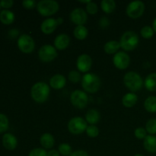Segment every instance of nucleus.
Wrapping results in <instances>:
<instances>
[{
  "label": "nucleus",
  "mask_w": 156,
  "mask_h": 156,
  "mask_svg": "<svg viewBox=\"0 0 156 156\" xmlns=\"http://www.w3.org/2000/svg\"><path fill=\"white\" fill-rule=\"evenodd\" d=\"M30 95L32 99L37 103H44L50 95V87L45 82H37L32 86Z\"/></svg>",
  "instance_id": "1"
},
{
  "label": "nucleus",
  "mask_w": 156,
  "mask_h": 156,
  "mask_svg": "<svg viewBox=\"0 0 156 156\" xmlns=\"http://www.w3.org/2000/svg\"><path fill=\"white\" fill-rule=\"evenodd\" d=\"M82 86L87 92L96 93L101 87L100 78L94 73H86L82 76Z\"/></svg>",
  "instance_id": "2"
},
{
  "label": "nucleus",
  "mask_w": 156,
  "mask_h": 156,
  "mask_svg": "<svg viewBox=\"0 0 156 156\" xmlns=\"http://www.w3.org/2000/svg\"><path fill=\"white\" fill-rule=\"evenodd\" d=\"M123 83L129 91L135 92L141 89L143 81L140 74L136 72H129L123 77Z\"/></svg>",
  "instance_id": "3"
},
{
  "label": "nucleus",
  "mask_w": 156,
  "mask_h": 156,
  "mask_svg": "<svg viewBox=\"0 0 156 156\" xmlns=\"http://www.w3.org/2000/svg\"><path fill=\"white\" fill-rule=\"evenodd\" d=\"M139 36L134 31H126L120 37V47L125 51H131L136 48L139 44Z\"/></svg>",
  "instance_id": "4"
},
{
  "label": "nucleus",
  "mask_w": 156,
  "mask_h": 156,
  "mask_svg": "<svg viewBox=\"0 0 156 156\" xmlns=\"http://www.w3.org/2000/svg\"><path fill=\"white\" fill-rule=\"evenodd\" d=\"M59 3L54 0H42L37 4V9L42 16H50L58 12Z\"/></svg>",
  "instance_id": "5"
},
{
  "label": "nucleus",
  "mask_w": 156,
  "mask_h": 156,
  "mask_svg": "<svg viewBox=\"0 0 156 156\" xmlns=\"http://www.w3.org/2000/svg\"><path fill=\"white\" fill-rule=\"evenodd\" d=\"M88 125L86 120L80 117H73L68 123V129L73 135H79L86 131Z\"/></svg>",
  "instance_id": "6"
},
{
  "label": "nucleus",
  "mask_w": 156,
  "mask_h": 156,
  "mask_svg": "<svg viewBox=\"0 0 156 156\" xmlns=\"http://www.w3.org/2000/svg\"><path fill=\"white\" fill-rule=\"evenodd\" d=\"M70 101L72 105L79 109H83L87 106L88 97L85 91L82 90H75L70 95Z\"/></svg>",
  "instance_id": "7"
},
{
  "label": "nucleus",
  "mask_w": 156,
  "mask_h": 156,
  "mask_svg": "<svg viewBox=\"0 0 156 156\" xmlns=\"http://www.w3.org/2000/svg\"><path fill=\"white\" fill-rule=\"evenodd\" d=\"M145 4L141 1H133L129 3L126 9V15L133 19H136L143 15Z\"/></svg>",
  "instance_id": "8"
},
{
  "label": "nucleus",
  "mask_w": 156,
  "mask_h": 156,
  "mask_svg": "<svg viewBox=\"0 0 156 156\" xmlns=\"http://www.w3.org/2000/svg\"><path fill=\"white\" fill-rule=\"evenodd\" d=\"M38 56L42 62H50L57 56V52L54 47L50 44H46L40 48Z\"/></svg>",
  "instance_id": "9"
},
{
  "label": "nucleus",
  "mask_w": 156,
  "mask_h": 156,
  "mask_svg": "<svg viewBox=\"0 0 156 156\" xmlns=\"http://www.w3.org/2000/svg\"><path fill=\"white\" fill-rule=\"evenodd\" d=\"M18 47L23 53H30L34 50V41L30 35L22 34L18 39Z\"/></svg>",
  "instance_id": "10"
},
{
  "label": "nucleus",
  "mask_w": 156,
  "mask_h": 156,
  "mask_svg": "<svg viewBox=\"0 0 156 156\" xmlns=\"http://www.w3.org/2000/svg\"><path fill=\"white\" fill-rule=\"evenodd\" d=\"M129 62H130V58L129 55L123 51L115 53L113 57V63L114 66L118 69H126L129 66Z\"/></svg>",
  "instance_id": "11"
},
{
  "label": "nucleus",
  "mask_w": 156,
  "mask_h": 156,
  "mask_svg": "<svg viewBox=\"0 0 156 156\" xmlns=\"http://www.w3.org/2000/svg\"><path fill=\"white\" fill-rule=\"evenodd\" d=\"M70 20L73 24L77 26L83 25L88 19V15L85 10L80 8H77L73 10L70 13Z\"/></svg>",
  "instance_id": "12"
},
{
  "label": "nucleus",
  "mask_w": 156,
  "mask_h": 156,
  "mask_svg": "<svg viewBox=\"0 0 156 156\" xmlns=\"http://www.w3.org/2000/svg\"><path fill=\"white\" fill-rule=\"evenodd\" d=\"M91 65H92V59L88 54L80 55L76 61V66L81 73H88L91 69Z\"/></svg>",
  "instance_id": "13"
},
{
  "label": "nucleus",
  "mask_w": 156,
  "mask_h": 156,
  "mask_svg": "<svg viewBox=\"0 0 156 156\" xmlns=\"http://www.w3.org/2000/svg\"><path fill=\"white\" fill-rule=\"evenodd\" d=\"M58 26L56 19L54 18H47L44 20L41 25V30L45 34H50L56 30Z\"/></svg>",
  "instance_id": "14"
},
{
  "label": "nucleus",
  "mask_w": 156,
  "mask_h": 156,
  "mask_svg": "<svg viewBox=\"0 0 156 156\" xmlns=\"http://www.w3.org/2000/svg\"><path fill=\"white\" fill-rule=\"evenodd\" d=\"M70 43V38L66 34H60L57 35L54 40L55 48L59 50H63L68 47Z\"/></svg>",
  "instance_id": "15"
},
{
  "label": "nucleus",
  "mask_w": 156,
  "mask_h": 156,
  "mask_svg": "<svg viewBox=\"0 0 156 156\" xmlns=\"http://www.w3.org/2000/svg\"><path fill=\"white\" fill-rule=\"evenodd\" d=\"M2 145L8 150H13L17 147L18 140L17 138L12 133H5L2 136Z\"/></svg>",
  "instance_id": "16"
},
{
  "label": "nucleus",
  "mask_w": 156,
  "mask_h": 156,
  "mask_svg": "<svg viewBox=\"0 0 156 156\" xmlns=\"http://www.w3.org/2000/svg\"><path fill=\"white\" fill-rule=\"evenodd\" d=\"M66 84V79L65 76H63L62 75H54L50 79V85L56 90L62 89V88L65 87Z\"/></svg>",
  "instance_id": "17"
},
{
  "label": "nucleus",
  "mask_w": 156,
  "mask_h": 156,
  "mask_svg": "<svg viewBox=\"0 0 156 156\" xmlns=\"http://www.w3.org/2000/svg\"><path fill=\"white\" fill-rule=\"evenodd\" d=\"M143 146L145 149L150 153H156V136L154 135H147L144 139Z\"/></svg>",
  "instance_id": "18"
},
{
  "label": "nucleus",
  "mask_w": 156,
  "mask_h": 156,
  "mask_svg": "<svg viewBox=\"0 0 156 156\" xmlns=\"http://www.w3.org/2000/svg\"><path fill=\"white\" fill-rule=\"evenodd\" d=\"M40 143H41V145L44 148V149H50L53 147V146H54V137L53 136L52 134L46 133H44L41 136Z\"/></svg>",
  "instance_id": "19"
},
{
  "label": "nucleus",
  "mask_w": 156,
  "mask_h": 156,
  "mask_svg": "<svg viewBox=\"0 0 156 156\" xmlns=\"http://www.w3.org/2000/svg\"><path fill=\"white\" fill-rule=\"evenodd\" d=\"M101 119L100 113L95 109H91L87 111L85 114V120L91 125H94L99 122Z\"/></svg>",
  "instance_id": "20"
},
{
  "label": "nucleus",
  "mask_w": 156,
  "mask_h": 156,
  "mask_svg": "<svg viewBox=\"0 0 156 156\" xmlns=\"http://www.w3.org/2000/svg\"><path fill=\"white\" fill-rule=\"evenodd\" d=\"M137 101H138V97L136 94L133 92H130L123 96L122 98V104L124 107L129 108L133 107L136 104Z\"/></svg>",
  "instance_id": "21"
},
{
  "label": "nucleus",
  "mask_w": 156,
  "mask_h": 156,
  "mask_svg": "<svg viewBox=\"0 0 156 156\" xmlns=\"http://www.w3.org/2000/svg\"><path fill=\"white\" fill-rule=\"evenodd\" d=\"M144 85L148 91L152 92L156 91V73H151L146 78Z\"/></svg>",
  "instance_id": "22"
},
{
  "label": "nucleus",
  "mask_w": 156,
  "mask_h": 156,
  "mask_svg": "<svg viewBox=\"0 0 156 156\" xmlns=\"http://www.w3.org/2000/svg\"><path fill=\"white\" fill-rule=\"evenodd\" d=\"M0 21L4 24H10L15 21V15L12 11L4 9L0 12Z\"/></svg>",
  "instance_id": "23"
},
{
  "label": "nucleus",
  "mask_w": 156,
  "mask_h": 156,
  "mask_svg": "<svg viewBox=\"0 0 156 156\" xmlns=\"http://www.w3.org/2000/svg\"><path fill=\"white\" fill-rule=\"evenodd\" d=\"M120 44L117 41H110L105 44L104 50L108 54H114L120 49Z\"/></svg>",
  "instance_id": "24"
},
{
  "label": "nucleus",
  "mask_w": 156,
  "mask_h": 156,
  "mask_svg": "<svg viewBox=\"0 0 156 156\" xmlns=\"http://www.w3.org/2000/svg\"><path fill=\"white\" fill-rule=\"evenodd\" d=\"M73 34H74V37L76 39L79 40V41H82V40H85L88 37V29L84 25L76 26L74 29V31H73Z\"/></svg>",
  "instance_id": "25"
},
{
  "label": "nucleus",
  "mask_w": 156,
  "mask_h": 156,
  "mask_svg": "<svg viewBox=\"0 0 156 156\" xmlns=\"http://www.w3.org/2000/svg\"><path fill=\"white\" fill-rule=\"evenodd\" d=\"M144 108L148 112L156 113V96H149L144 102Z\"/></svg>",
  "instance_id": "26"
},
{
  "label": "nucleus",
  "mask_w": 156,
  "mask_h": 156,
  "mask_svg": "<svg viewBox=\"0 0 156 156\" xmlns=\"http://www.w3.org/2000/svg\"><path fill=\"white\" fill-rule=\"evenodd\" d=\"M101 8L106 14H111L116 8V2L114 0H103L101 2Z\"/></svg>",
  "instance_id": "27"
},
{
  "label": "nucleus",
  "mask_w": 156,
  "mask_h": 156,
  "mask_svg": "<svg viewBox=\"0 0 156 156\" xmlns=\"http://www.w3.org/2000/svg\"><path fill=\"white\" fill-rule=\"evenodd\" d=\"M58 151L59 154L63 156H69L73 153L72 152V147L68 143H62L58 147Z\"/></svg>",
  "instance_id": "28"
},
{
  "label": "nucleus",
  "mask_w": 156,
  "mask_h": 156,
  "mask_svg": "<svg viewBox=\"0 0 156 156\" xmlns=\"http://www.w3.org/2000/svg\"><path fill=\"white\" fill-rule=\"evenodd\" d=\"M154 31L153 28L150 26H145L140 30V34H141V36L143 37L145 39H150L153 37Z\"/></svg>",
  "instance_id": "29"
},
{
  "label": "nucleus",
  "mask_w": 156,
  "mask_h": 156,
  "mask_svg": "<svg viewBox=\"0 0 156 156\" xmlns=\"http://www.w3.org/2000/svg\"><path fill=\"white\" fill-rule=\"evenodd\" d=\"M146 130L150 135L156 134V119L152 118L147 121L146 124Z\"/></svg>",
  "instance_id": "30"
},
{
  "label": "nucleus",
  "mask_w": 156,
  "mask_h": 156,
  "mask_svg": "<svg viewBox=\"0 0 156 156\" xmlns=\"http://www.w3.org/2000/svg\"><path fill=\"white\" fill-rule=\"evenodd\" d=\"M9 126V119L7 116L0 113V133L5 132Z\"/></svg>",
  "instance_id": "31"
},
{
  "label": "nucleus",
  "mask_w": 156,
  "mask_h": 156,
  "mask_svg": "<svg viewBox=\"0 0 156 156\" xmlns=\"http://www.w3.org/2000/svg\"><path fill=\"white\" fill-rule=\"evenodd\" d=\"M86 133L91 138H94V137H97L99 134V130L98 128L97 127L94 125H90L87 127L86 129Z\"/></svg>",
  "instance_id": "32"
},
{
  "label": "nucleus",
  "mask_w": 156,
  "mask_h": 156,
  "mask_svg": "<svg viewBox=\"0 0 156 156\" xmlns=\"http://www.w3.org/2000/svg\"><path fill=\"white\" fill-rule=\"evenodd\" d=\"M68 79L73 83H77L81 80V75L78 71L73 70V71L69 72V73Z\"/></svg>",
  "instance_id": "33"
},
{
  "label": "nucleus",
  "mask_w": 156,
  "mask_h": 156,
  "mask_svg": "<svg viewBox=\"0 0 156 156\" xmlns=\"http://www.w3.org/2000/svg\"><path fill=\"white\" fill-rule=\"evenodd\" d=\"M28 156H47V152L42 148H36L29 152Z\"/></svg>",
  "instance_id": "34"
},
{
  "label": "nucleus",
  "mask_w": 156,
  "mask_h": 156,
  "mask_svg": "<svg viewBox=\"0 0 156 156\" xmlns=\"http://www.w3.org/2000/svg\"><path fill=\"white\" fill-rule=\"evenodd\" d=\"M134 134H135V136L139 140H144L147 136V132H146V129H144L143 127L136 128Z\"/></svg>",
  "instance_id": "35"
},
{
  "label": "nucleus",
  "mask_w": 156,
  "mask_h": 156,
  "mask_svg": "<svg viewBox=\"0 0 156 156\" xmlns=\"http://www.w3.org/2000/svg\"><path fill=\"white\" fill-rule=\"evenodd\" d=\"M98 5L96 3L91 2L88 4H87L86 11L90 15H95L98 12Z\"/></svg>",
  "instance_id": "36"
},
{
  "label": "nucleus",
  "mask_w": 156,
  "mask_h": 156,
  "mask_svg": "<svg viewBox=\"0 0 156 156\" xmlns=\"http://www.w3.org/2000/svg\"><path fill=\"white\" fill-rule=\"evenodd\" d=\"M22 5L25 9H32L36 6V2L34 0H24L22 2Z\"/></svg>",
  "instance_id": "37"
},
{
  "label": "nucleus",
  "mask_w": 156,
  "mask_h": 156,
  "mask_svg": "<svg viewBox=\"0 0 156 156\" xmlns=\"http://www.w3.org/2000/svg\"><path fill=\"white\" fill-rule=\"evenodd\" d=\"M14 4V2L12 0H1L0 1V5L1 7L5 8V9H9L12 7Z\"/></svg>",
  "instance_id": "38"
},
{
  "label": "nucleus",
  "mask_w": 156,
  "mask_h": 156,
  "mask_svg": "<svg viewBox=\"0 0 156 156\" xmlns=\"http://www.w3.org/2000/svg\"><path fill=\"white\" fill-rule=\"evenodd\" d=\"M99 24H100V26L102 28H105V27L110 25V21H108V19L106 17H103V18H101L100 21H99Z\"/></svg>",
  "instance_id": "39"
},
{
  "label": "nucleus",
  "mask_w": 156,
  "mask_h": 156,
  "mask_svg": "<svg viewBox=\"0 0 156 156\" xmlns=\"http://www.w3.org/2000/svg\"><path fill=\"white\" fill-rule=\"evenodd\" d=\"M69 156H88V154L84 150H77L73 152Z\"/></svg>",
  "instance_id": "40"
},
{
  "label": "nucleus",
  "mask_w": 156,
  "mask_h": 156,
  "mask_svg": "<svg viewBox=\"0 0 156 156\" xmlns=\"http://www.w3.org/2000/svg\"><path fill=\"white\" fill-rule=\"evenodd\" d=\"M60 154H59V151L55 150V149H52V150H50L48 152H47V156H59Z\"/></svg>",
  "instance_id": "41"
},
{
  "label": "nucleus",
  "mask_w": 156,
  "mask_h": 156,
  "mask_svg": "<svg viewBox=\"0 0 156 156\" xmlns=\"http://www.w3.org/2000/svg\"><path fill=\"white\" fill-rule=\"evenodd\" d=\"M9 34L10 35V36H12V37H15L18 34V31L16 29H12V30H10V31L9 32Z\"/></svg>",
  "instance_id": "42"
},
{
  "label": "nucleus",
  "mask_w": 156,
  "mask_h": 156,
  "mask_svg": "<svg viewBox=\"0 0 156 156\" xmlns=\"http://www.w3.org/2000/svg\"><path fill=\"white\" fill-rule=\"evenodd\" d=\"M152 28H153L154 31L156 33V18L154 19L153 22H152Z\"/></svg>",
  "instance_id": "43"
},
{
  "label": "nucleus",
  "mask_w": 156,
  "mask_h": 156,
  "mask_svg": "<svg viewBox=\"0 0 156 156\" xmlns=\"http://www.w3.org/2000/svg\"><path fill=\"white\" fill-rule=\"evenodd\" d=\"M56 21H57L58 23V25H59V24H62V22H63V19H62V18H58L57 19H56Z\"/></svg>",
  "instance_id": "44"
},
{
  "label": "nucleus",
  "mask_w": 156,
  "mask_h": 156,
  "mask_svg": "<svg viewBox=\"0 0 156 156\" xmlns=\"http://www.w3.org/2000/svg\"><path fill=\"white\" fill-rule=\"evenodd\" d=\"M134 156H144V155H142V154H136V155H135Z\"/></svg>",
  "instance_id": "45"
},
{
  "label": "nucleus",
  "mask_w": 156,
  "mask_h": 156,
  "mask_svg": "<svg viewBox=\"0 0 156 156\" xmlns=\"http://www.w3.org/2000/svg\"><path fill=\"white\" fill-rule=\"evenodd\" d=\"M0 8H1V5H0Z\"/></svg>",
  "instance_id": "46"
}]
</instances>
